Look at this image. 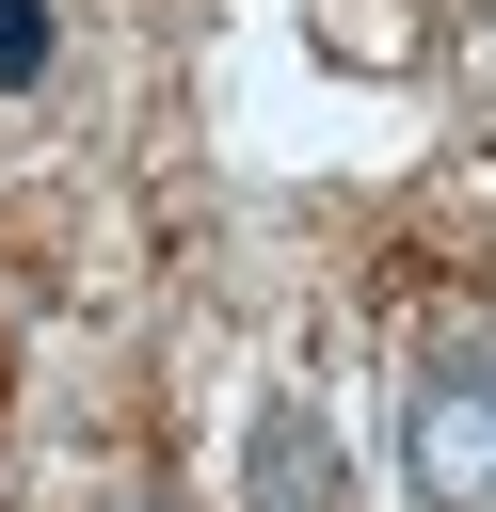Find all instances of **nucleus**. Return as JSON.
<instances>
[{
	"mask_svg": "<svg viewBox=\"0 0 496 512\" xmlns=\"http://www.w3.org/2000/svg\"><path fill=\"white\" fill-rule=\"evenodd\" d=\"M400 464H416L432 512H496V384L480 368H432L416 416H400Z\"/></svg>",
	"mask_w": 496,
	"mask_h": 512,
	"instance_id": "nucleus-1",
	"label": "nucleus"
},
{
	"mask_svg": "<svg viewBox=\"0 0 496 512\" xmlns=\"http://www.w3.org/2000/svg\"><path fill=\"white\" fill-rule=\"evenodd\" d=\"M256 512H352V464H336V432H320V400H256Z\"/></svg>",
	"mask_w": 496,
	"mask_h": 512,
	"instance_id": "nucleus-2",
	"label": "nucleus"
},
{
	"mask_svg": "<svg viewBox=\"0 0 496 512\" xmlns=\"http://www.w3.org/2000/svg\"><path fill=\"white\" fill-rule=\"evenodd\" d=\"M0 80H48V0H0Z\"/></svg>",
	"mask_w": 496,
	"mask_h": 512,
	"instance_id": "nucleus-3",
	"label": "nucleus"
}]
</instances>
